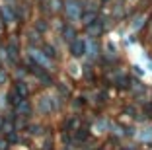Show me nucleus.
I'll return each instance as SVG.
<instances>
[{
	"mask_svg": "<svg viewBox=\"0 0 152 150\" xmlns=\"http://www.w3.org/2000/svg\"><path fill=\"white\" fill-rule=\"evenodd\" d=\"M6 148H8V144H6V142H2V140H0V150H6Z\"/></svg>",
	"mask_w": 152,
	"mask_h": 150,
	"instance_id": "f257e3e1",
	"label": "nucleus"
}]
</instances>
